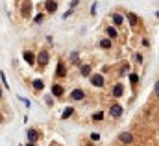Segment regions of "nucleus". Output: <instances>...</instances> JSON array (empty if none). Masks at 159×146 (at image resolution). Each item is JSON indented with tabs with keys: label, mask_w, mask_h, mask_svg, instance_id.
I'll use <instances>...</instances> for the list:
<instances>
[{
	"label": "nucleus",
	"mask_w": 159,
	"mask_h": 146,
	"mask_svg": "<svg viewBox=\"0 0 159 146\" xmlns=\"http://www.w3.org/2000/svg\"><path fill=\"white\" fill-rule=\"evenodd\" d=\"M155 15H157V17H159V9H157V13H155Z\"/></svg>",
	"instance_id": "obj_33"
},
{
	"label": "nucleus",
	"mask_w": 159,
	"mask_h": 146,
	"mask_svg": "<svg viewBox=\"0 0 159 146\" xmlns=\"http://www.w3.org/2000/svg\"><path fill=\"white\" fill-rule=\"evenodd\" d=\"M71 59H72V63H78V54L72 52V54H71Z\"/></svg>",
	"instance_id": "obj_23"
},
{
	"label": "nucleus",
	"mask_w": 159,
	"mask_h": 146,
	"mask_svg": "<svg viewBox=\"0 0 159 146\" xmlns=\"http://www.w3.org/2000/svg\"><path fill=\"white\" fill-rule=\"evenodd\" d=\"M100 46L102 48H111V39H102L100 41Z\"/></svg>",
	"instance_id": "obj_18"
},
{
	"label": "nucleus",
	"mask_w": 159,
	"mask_h": 146,
	"mask_svg": "<svg viewBox=\"0 0 159 146\" xmlns=\"http://www.w3.org/2000/svg\"><path fill=\"white\" fill-rule=\"evenodd\" d=\"M78 4H80V0H72V2H71V9H72V8H76Z\"/></svg>",
	"instance_id": "obj_29"
},
{
	"label": "nucleus",
	"mask_w": 159,
	"mask_h": 146,
	"mask_svg": "<svg viewBox=\"0 0 159 146\" xmlns=\"http://www.w3.org/2000/svg\"><path fill=\"white\" fill-rule=\"evenodd\" d=\"M0 98H2V91H0Z\"/></svg>",
	"instance_id": "obj_34"
},
{
	"label": "nucleus",
	"mask_w": 159,
	"mask_h": 146,
	"mask_svg": "<svg viewBox=\"0 0 159 146\" xmlns=\"http://www.w3.org/2000/svg\"><path fill=\"white\" fill-rule=\"evenodd\" d=\"M71 15H72V9H67V11H65V15H63V19H68Z\"/></svg>",
	"instance_id": "obj_26"
},
{
	"label": "nucleus",
	"mask_w": 159,
	"mask_h": 146,
	"mask_svg": "<svg viewBox=\"0 0 159 146\" xmlns=\"http://www.w3.org/2000/svg\"><path fill=\"white\" fill-rule=\"evenodd\" d=\"M130 81H131V85H137V81H139V76H137V74H130Z\"/></svg>",
	"instance_id": "obj_20"
},
{
	"label": "nucleus",
	"mask_w": 159,
	"mask_h": 146,
	"mask_svg": "<svg viewBox=\"0 0 159 146\" xmlns=\"http://www.w3.org/2000/svg\"><path fill=\"white\" fill-rule=\"evenodd\" d=\"M128 20H130V26H131V28H135L137 22H139V19H137L135 13H128Z\"/></svg>",
	"instance_id": "obj_8"
},
{
	"label": "nucleus",
	"mask_w": 159,
	"mask_h": 146,
	"mask_svg": "<svg viewBox=\"0 0 159 146\" xmlns=\"http://www.w3.org/2000/svg\"><path fill=\"white\" fill-rule=\"evenodd\" d=\"M26 146H35V142H28V144H26Z\"/></svg>",
	"instance_id": "obj_32"
},
{
	"label": "nucleus",
	"mask_w": 159,
	"mask_h": 146,
	"mask_svg": "<svg viewBox=\"0 0 159 146\" xmlns=\"http://www.w3.org/2000/svg\"><path fill=\"white\" fill-rule=\"evenodd\" d=\"M94 13H96V4L91 6V15H94Z\"/></svg>",
	"instance_id": "obj_30"
},
{
	"label": "nucleus",
	"mask_w": 159,
	"mask_h": 146,
	"mask_svg": "<svg viewBox=\"0 0 159 146\" xmlns=\"http://www.w3.org/2000/svg\"><path fill=\"white\" fill-rule=\"evenodd\" d=\"M128 72H130V65H122L120 67V76H128Z\"/></svg>",
	"instance_id": "obj_19"
},
{
	"label": "nucleus",
	"mask_w": 159,
	"mask_h": 146,
	"mask_svg": "<svg viewBox=\"0 0 159 146\" xmlns=\"http://www.w3.org/2000/svg\"><path fill=\"white\" fill-rule=\"evenodd\" d=\"M71 98H72V100H83V98H85V93L81 91V89H76V91H72Z\"/></svg>",
	"instance_id": "obj_6"
},
{
	"label": "nucleus",
	"mask_w": 159,
	"mask_h": 146,
	"mask_svg": "<svg viewBox=\"0 0 159 146\" xmlns=\"http://www.w3.org/2000/svg\"><path fill=\"white\" fill-rule=\"evenodd\" d=\"M91 83L94 87H102L104 85V76L102 74H94V76H91Z\"/></svg>",
	"instance_id": "obj_1"
},
{
	"label": "nucleus",
	"mask_w": 159,
	"mask_h": 146,
	"mask_svg": "<svg viewBox=\"0 0 159 146\" xmlns=\"http://www.w3.org/2000/svg\"><path fill=\"white\" fill-rule=\"evenodd\" d=\"M109 115H111V117H120L122 115V107L119 106V104H113L111 109H109Z\"/></svg>",
	"instance_id": "obj_5"
},
{
	"label": "nucleus",
	"mask_w": 159,
	"mask_h": 146,
	"mask_svg": "<svg viewBox=\"0 0 159 146\" xmlns=\"http://www.w3.org/2000/svg\"><path fill=\"white\" fill-rule=\"evenodd\" d=\"M102 119H104V113H102V111H98V113L93 115V120H102Z\"/></svg>",
	"instance_id": "obj_22"
},
{
	"label": "nucleus",
	"mask_w": 159,
	"mask_h": 146,
	"mask_svg": "<svg viewBox=\"0 0 159 146\" xmlns=\"http://www.w3.org/2000/svg\"><path fill=\"white\" fill-rule=\"evenodd\" d=\"M80 72H81V76H91V65H83Z\"/></svg>",
	"instance_id": "obj_15"
},
{
	"label": "nucleus",
	"mask_w": 159,
	"mask_h": 146,
	"mask_svg": "<svg viewBox=\"0 0 159 146\" xmlns=\"http://www.w3.org/2000/svg\"><path fill=\"white\" fill-rule=\"evenodd\" d=\"M0 80H2V83H4L6 89H9V83H8V80H6V74H4V72H0Z\"/></svg>",
	"instance_id": "obj_21"
},
{
	"label": "nucleus",
	"mask_w": 159,
	"mask_h": 146,
	"mask_svg": "<svg viewBox=\"0 0 159 146\" xmlns=\"http://www.w3.org/2000/svg\"><path fill=\"white\" fill-rule=\"evenodd\" d=\"M37 139H39L37 131H35V129H28V141H30V142H35Z\"/></svg>",
	"instance_id": "obj_9"
},
{
	"label": "nucleus",
	"mask_w": 159,
	"mask_h": 146,
	"mask_svg": "<svg viewBox=\"0 0 159 146\" xmlns=\"http://www.w3.org/2000/svg\"><path fill=\"white\" fill-rule=\"evenodd\" d=\"M72 113H74V109H72V107H67V109L63 111V115H61V119H63V120H67V119H68V117H71Z\"/></svg>",
	"instance_id": "obj_14"
},
{
	"label": "nucleus",
	"mask_w": 159,
	"mask_h": 146,
	"mask_svg": "<svg viewBox=\"0 0 159 146\" xmlns=\"http://www.w3.org/2000/svg\"><path fill=\"white\" fill-rule=\"evenodd\" d=\"M98 139H100L98 133H91V141H98Z\"/></svg>",
	"instance_id": "obj_27"
},
{
	"label": "nucleus",
	"mask_w": 159,
	"mask_h": 146,
	"mask_svg": "<svg viewBox=\"0 0 159 146\" xmlns=\"http://www.w3.org/2000/svg\"><path fill=\"white\" fill-rule=\"evenodd\" d=\"M56 74L59 76V78H63V76H67V70H65V65H63V63H58V68H56Z\"/></svg>",
	"instance_id": "obj_10"
},
{
	"label": "nucleus",
	"mask_w": 159,
	"mask_h": 146,
	"mask_svg": "<svg viewBox=\"0 0 159 146\" xmlns=\"http://www.w3.org/2000/svg\"><path fill=\"white\" fill-rule=\"evenodd\" d=\"M135 59H137V63H142V59H144V58H142L141 54H137V55H135Z\"/></svg>",
	"instance_id": "obj_28"
},
{
	"label": "nucleus",
	"mask_w": 159,
	"mask_h": 146,
	"mask_svg": "<svg viewBox=\"0 0 159 146\" xmlns=\"http://www.w3.org/2000/svg\"><path fill=\"white\" fill-rule=\"evenodd\" d=\"M22 58H24V61L28 65H33L35 63V55H33V52H30V50H26L24 54H22Z\"/></svg>",
	"instance_id": "obj_4"
},
{
	"label": "nucleus",
	"mask_w": 159,
	"mask_h": 146,
	"mask_svg": "<svg viewBox=\"0 0 159 146\" xmlns=\"http://www.w3.org/2000/svg\"><path fill=\"white\" fill-rule=\"evenodd\" d=\"M106 32H107V35H109V37H113V39L117 37V30H115L113 26H109V28H106Z\"/></svg>",
	"instance_id": "obj_17"
},
{
	"label": "nucleus",
	"mask_w": 159,
	"mask_h": 146,
	"mask_svg": "<svg viewBox=\"0 0 159 146\" xmlns=\"http://www.w3.org/2000/svg\"><path fill=\"white\" fill-rule=\"evenodd\" d=\"M142 46H150V41L148 39H142Z\"/></svg>",
	"instance_id": "obj_31"
},
{
	"label": "nucleus",
	"mask_w": 159,
	"mask_h": 146,
	"mask_svg": "<svg viewBox=\"0 0 159 146\" xmlns=\"http://www.w3.org/2000/svg\"><path fill=\"white\" fill-rule=\"evenodd\" d=\"M119 139H120V142H124V144H130L131 141H133V135H131L130 131H124V133H120V135H119Z\"/></svg>",
	"instance_id": "obj_2"
},
{
	"label": "nucleus",
	"mask_w": 159,
	"mask_h": 146,
	"mask_svg": "<svg viewBox=\"0 0 159 146\" xmlns=\"http://www.w3.org/2000/svg\"><path fill=\"white\" fill-rule=\"evenodd\" d=\"M45 87V83L43 80H33V89H37V91H41V89Z\"/></svg>",
	"instance_id": "obj_16"
},
{
	"label": "nucleus",
	"mask_w": 159,
	"mask_h": 146,
	"mask_svg": "<svg viewBox=\"0 0 159 146\" xmlns=\"http://www.w3.org/2000/svg\"><path fill=\"white\" fill-rule=\"evenodd\" d=\"M122 15H119V13H113V22H115V26H120L122 24Z\"/></svg>",
	"instance_id": "obj_13"
},
{
	"label": "nucleus",
	"mask_w": 159,
	"mask_h": 146,
	"mask_svg": "<svg viewBox=\"0 0 159 146\" xmlns=\"http://www.w3.org/2000/svg\"><path fill=\"white\" fill-rule=\"evenodd\" d=\"M154 91H155V96L159 98V80L155 81V85H154Z\"/></svg>",
	"instance_id": "obj_24"
},
{
	"label": "nucleus",
	"mask_w": 159,
	"mask_h": 146,
	"mask_svg": "<svg viewBox=\"0 0 159 146\" xmlns=\"http://www.w3.org/2000/svg\"><path fill=\"white\" fill-rule=\"evenodd\" d=\"M52 94L54 96H61L63 94V87L61 85H52Z\"/></svg>",
	"instance_id": "obj_12"
},
{
	"label": "nucleus",
	"mask_w": 159,
	"mask_h": 146,
	"mask_svg": "<svg viewBox=\"0 0 159 146\" xmlns=\"http://www.w3.org/2000/svg\"><path fill=\"white\" fill-rule=\"evenodd\" d=\"M41 20H43V15H41V13H39V15H37L35 19H33V22H37V24H39V22H41Z\"/></svg>",
	"instance_id": "obj_25"
},
{
	"label": "nucleus",
	"mask_w": 159,
	"mask_h": 146,
	"mask_svg": "<svg viewBox=\"0 0 159 146\" xmlns=\"http://www.w3.org/2000/svg\"><path fill=\"white\" fill-rule=\"evenodd\" d=\"M45 8H46L48 13H54V11L58 9V2H56V0H46V2H45Z\"/></svg>",
	"instance_id": "obj_3"
},
{
	"label": "nucleus",
	"mask_w": 159,
	"mask_h": 146,
	"mask_svg": "<svg viewBox=\"0 0 159 146\" xmlns=\"http://www.w3.org/2000/svg\"><path fill=\"white\" fill-rule=\"evenodd\" d=\"M122 85H120V83H117V85L113 87V96H115V98H119V96H122Z\"/></svg>",
	"instance_id": "obj_11"
},
{
	"label": "nucleus",
	"mask_w": 159,
	"mask_h": 146,
	"mask_svg": "<svg viewBox=\"0 0 159 146\" xmlns=\"http://www.w3.org/2000/svg\"><path fill=\"white\" fill-rule=\"evenodd\" d=\"M37 59H39L41 65H46V63H48V52H46V50H41L39 55H37Z\"/></svg>",
	"instance_id": "obj_7"
}]
</instances>
